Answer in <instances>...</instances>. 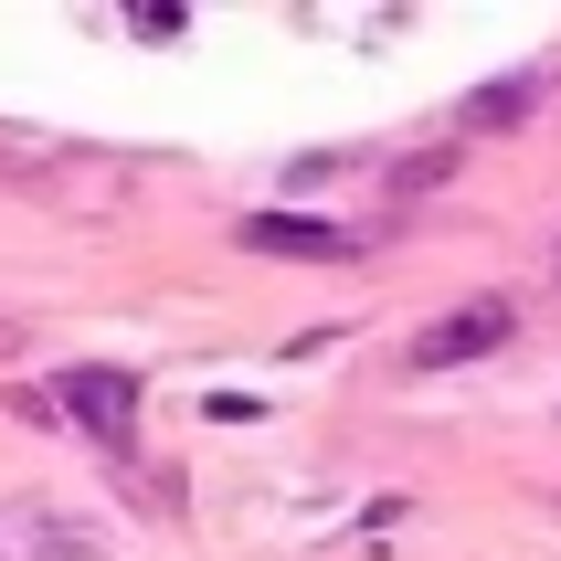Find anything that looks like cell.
<instances>
[{
  "mask_svg": "<svg viewBox=\"0 0 561 561\" xmlns=\"http://www.w3.org/2000/svg\"><path fill=\"white\" fill-rule=\"evenodd\" d=\"M508 329H519V308H508V297H467V308L424 318V329L403 340V371H477L488 350H508Z\"/></svg>",
  "mask_w": 561,
  "mask_h": 561,
  "instance_id": "6da1fadb",
  "label": "cell"
},
{
  "mask_svg": "<svg viewBox=\"0 0 561 561\" xmlns=\"http://www.w3.org/2000/svg\"><path fill=\"white\" fill-rule=\"evenodd\" d=\"M11 350H22V329H11V318H0V360H11Z\"/></svg>",
  "mask_w": 561,
  "mask_h": 561,
  "instance_id": "52a82bcc",
  "label": "cell"
},
{
  "mask_svg": "<svg viewBox=\"0 0 561 561\" xmlns=\"http://www.w3.org/2000/svg\"><path fill=\"white\" fill-rule=\"evenodd\" d=\"M551 276H561V244H551Z\"/></svg>",
  "mask_w": 561,
  "mask_h": 561,
  "instance_id": "ba28073f",
  "label": "cell"
},
{
  "mask_svg": "<svg viewBox=\"0 0 561 561\" xmlns=\"http://www.w3.org/2000/svg\"><path fill=\"white\" fill-rule=\"evenodd\" d=\"M43 561H106L95 551V519H54L43 508Z\"/></svg>",
  "mask_w": 561,
  "mask_h": 561,
  "instance_id": "8992f818",
  "label": "cell"
},
{
  "mask_svg": "<svg viewBox=\"0 0 561 561\" xmlns=\"http://www.w3.org/2000/svg\"><path fill=\"white\" fill-rule=\"evenodd\" d=\"M54 413L85 424L95 445H127V424H138V371H117V360H75V371H54Z\"/></svg>",
  "mask_w": 561,
  "mask_h": 561,
  "instance_id": "7a4b0ae2",
  "label": "cell"
},
{
  "mask_svg": "<svg viewBox=\"0 0 561 561\" xmlns=\"http://www.w3.org/2000/svg\"><path fill=\"white\" fill-rule=\"evenodd\" d=\"M530 75H508V85H477L467 95V138H499V127H519V117H530Z\"/></svg>",
  "mask_w": 561,
  "mask_h": 561,
  "instance_id": "277c9868",
  "label": "cell"
},
{
  "mask_svg": "<svg viewBox=\"0 0 561 561\" xmlns=\"http://www.w3.org/2000/svg\"><path fill=\"white\" fill-rule=\"evenodd\" d=\"M233 244H244V254H286V265H350L360 233L329 222V213H244V222H233Z\"/></svg>",
  "mask_w": 561,
  "mask_h": 561,
  "instance_id": "3957f363",
  "label": "cell"
},
{
  "mask_svg": "<svg viewBox=\"0 0 561 561\" xmlns=\"http://www.w3.org/2000/svg\"><path fill=\"white\" fill-rule=\"evenodd\" d=\"M0 561H11V551H0Z\"/></svg>",
  "mask_w": 561,
  "mask_h": 561,
  "instance_id": "9c48e42d",
  "label": "cell"
},
{
  "mask_svg": "<svg viewBox=\"0 0 561 561\" xmlns=\"http://www.w3.org/2000/svg\"><path fill=\"white\" fill-rule=\"evenodd\" d=\"M445 170H456V149H413V159H392V202H424V191H445Z\"/></svg>",
  "mask_w": 561,
  "mask_h": 561,
  "instance_id": "5b68a950",
  "label": "cell"
}]
</instances>
